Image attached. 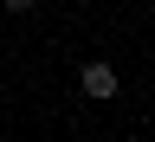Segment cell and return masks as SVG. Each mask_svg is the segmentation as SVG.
I'll return each instance as SVG.
<instances>
[{
	"instance_id": "1",
	"label": "cell",
	"mask_w": 155,
	"mask_h": 142,
	"mask_svg": "<svg viewBox=\"0 0 155 142\" xmlns=\"http://www.w3.org/2000/svg\"><path fill=\"white\" fill-rule=\"evenodd\" d=\"M78 84H84V97H97V104H110V97H116V65H104V58H91V65L78 71Z\"/></svg>"
},
{
	"instance_id": "2",
	"label": "cell",
	"mask_w": 155,
	"mask_h": 142,
	"mask_svg": "<svg viewBox=\"0 0 155 142\" xmlns=\"http://www.w3.org/2000/svg\"><path fill=\"white\" fill-rule=\"evenodd\" d=\"M0 7H7V13H32L39 0H0Z\"/></svg>"
}]
</instances>
